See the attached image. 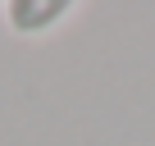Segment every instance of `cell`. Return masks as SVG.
<instances>
[{"instance_id": "cell-1", "label": "cell", "mask_w": 155, "mask_h": 146, "mask_svg": "<svg viewBox=\"0 0 155 146\" xmlns=\"http://www.w3.org/2000/svg\"><path fill=\"white\" fill-rule=\"evenodd\" d=\"M68 14H73L68 0H9V5L0 9L5 28H9V32H18V37H41V32L59 28Z\"/></svg>"}]
</instances>
